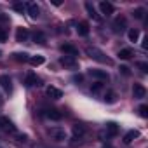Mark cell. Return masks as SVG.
Returning <instances> with one entry per match:
<instances>
[{"mask_svg":"<svg viewBox=\"0 0 148 148\" xmlns=\"http://www.w3.org/2000/svg\"><path fill=\"white\" fill-rule=\"evenodd\" d=\"M86 52H87L92 59H96V61H99V63H112V61H110V59H108L101 51H99V49H96V47H87V49H86Z\"/></svg>","mask_w":148,"mask_h":148,"instance_id":"1","label":"cell"},{"mask_svg":"<svg viewBox=\"0 0 148 148\" xmlns=\"http://www.w3.org/2000/svg\"><path fill=\"white\" fill-rule=\"evenodd\" d=\"M0 87H2L7 94L12 92V82H11V77L9 75H0Z\"/></svg>","mask_w":148,"mask_h":148,"instance_id":"2","label":"cell"},{"mask_svg":"<svg viewBox=\"0 0 148 148\" xmlns=\"http://www.w3.org/2000/svg\"><path fill=\"white\" fill-rule=\"evenodd\" d=\"M49 134H51L56 141H63V139H66V132H64V129H61V127H52V129L49 131Z\"/></svg>","mask_w":148,"mask_h":148,"instance_id":"3","label":"cell"},{"mask_svg":"<svg viewBox=\"0 0 148 148\" xmlns=\"http://www.w3.org/2000/svg\"><path fill=\"white\" fill-rule=\"evenodd\" d=\"M59 63L66 68H77V59L75 58H71V56H63L59 59Z\"/></svg>","mask_w":148,"mask_h":148,"instance_id":"4","label":"cell"},{"mask_svg":"<svg viewBox=\"0 0 148 148\" xmlns=\"http://www.w3.org/2000/svg\"><path fill=\"white\" fill-rule=\"evenodd\" d=\"M61 51H63L64 54L71 56V58H75V56L79 54V49H77V47H73V45H70V44H63V45H61Z\"/></svg>","mask_w":148,"mask_h":148,"instance_id":"5","label":"cell"},{"mask_svg":"<svg viewBox=\"0 0 148 148\" xmlns=\"http://www.w3.org/2000/svg\"><path fill=\"white\" fill-rule=\"evenodd\" d=\"M26 9H28V14H30L33 19H37V18L40 16V7H38L37 4H26Z\"/></svg>","mask_w":148,"mask_h":148,"instance_id":"6","label":"cell"},{"mask_svg":"<svg viewBox=\"0 0 148 148\" xmlns=\"http://www.w3.org/2000/svg\"><path fill=\"white\" fill-rule=\"evenodd\" d=\"M132 94H134V98H138V99H141V98H145L146 96V89L141 86V84H134V89H132Z\"/></svg>","mask_w":148,"mask_h":148,"instance_id":"7","label":"cell"},{"mask_svg":"<svg viewBox=\"0 0 148 148\" xmlns=\"http://www.w3.org/2000/svg\"><path fill=\"white\" fill-rule=\"evenodd\" d=\"M89 75L94 79H99V80H108V73L103 70H89Z\"/></svg>","mask_w":148,"mask_h":148,"instance_id":"8","label":"cell"},{"mask_svg":"<svg viewBox=\"0 0 148 148\" xmlns=\"http://www.w3.org/2000/svg\"><path fill=\"white\" fill-rule=\"evenodd\" d=\"M99 9H101V12H103V14H106V16L113 14V11H115V9H113V5H112L110 2H101V4H99Z\"/></svg>","mask_w":148,"mask_h":148,"instance_id":"9","label":"cell"},{"mask_svg":"<svg viewBox=\"0 0 148 148\" xmlns=\"http://www.w3.org/2000/svg\"><path fill=\"white\" fill-rule=\"evenodd\" d=\"M86 9H87V12H89V16L94 19V21H99L101 18H99V14L96 12V9H94V5L91 4V2H86Z\"/></svg>","mask_w":148,"mask_h":148,"instance_id":"10","label":"cell"},{"mask_svg":"<svg viewBox=\"0 0 148 148\" xmlns=\"http://www.w3.org/2000/svg\"><path fill=\"white\" fill-rule=\"evenodd\" d=\"M47 96L52 98V99H59V98L63 96V92H61L58 87H52V86H51V87H47Z\"/></svg>","mask_w":148,"mask_h":148,"instance_id":"11","label":"cell"},{"mask_svg":"<svg viewBox=\"0 0 148 148\" xmlns=\"http://www.w3.org/2000/svg\"><path fill=\"white\" fill-rule=\"evenodd\" d=\"M38 77L35 75V73H28L26 75V80H25V84L28 86V87H32V86H38Z\"/></svg>","mask_w":148,"mask_h":148,"instance_id":"12","label":"cell"},{"mask_svg":"<svg viewBox=\"0 0 148 148\" xmlns=\"http://www.w3.org/2000/svg\"><path fill=\"white\" fill-rule=\"evenodd\" d=\"M16 40L18 42H26L28 40V32L25 30V28H18V32H16Z\"/></svg>","mask_w":148,"mask_h":148,"instance_id":"13","label":"cell"},{"mask_svg":"<svg viewBox=\"0 0 148 148\" xmlns=\"http://www.w3.org/2000/svg\"><path fill=\"white\" fill-rule=\"evenodd\" d=\"M0 127L5 129V131H11V132H14V131H16V129H14V125H12V122H11V120H7V119H0Z\"/></svg>","mask_w":148,"mask_h":148,"instance_id":"14","label":"cell"},{"mask_svg":"<svg viewBox=\"0 0 148 148\" xmlns=\"http://www.w3.org/2000/svg\"><path fill=\"white\" fill-rule=\"evenodd\" d=\"M28 61H30V64H32V66H40V64H44L45 58H44V56H32Z\"/></svg>","mask_w":148,"mask_h":148,"instance_id":"15","label":"cell"},{"mask_svg":"<svg viewBox=\"0 0 148 148\" xmlns=\"http://www.w3.org/2000/svg\"><path fill=\"white\" fill-rule=\"evenodd\" d=\"M45 117L51 119V120H59V119H61V113H59L58 110H47V112H45Z\"/></svg>","mask_w":148,"mask_h":148,"instance_id":"16","label":"cell"},{"mask_svg":"<svg viewBox=\"0 0 148 148\" xmlns=\"http://www.w3.org/2000/svg\"><path fill=\"white\" fill-rule=\"evenodd\" d=\"M106 131H108L110 136H117V132H119V125H117L115 122H110V124H106Z\"/></svg>","mask_w":148,"mask_h":148,"instance_id":"17","label":"cell"},{"mask_svg":"<svg viewBox=\"0 0 148 148\" xmlns=\"http://www.w3.org/2000/svg\"><path fill=\"white\" fill-rule=\"evenodd\" d=\"M138 136H139V132H138V131H129V132L124 136V143H131V141H132V139H136Z\"/></svg>","mask_w":148,"mask_h":148,"instance_id":"18","label":"cell"},{"mask_svg":"<svg viewBox=\"0 0 148 148\" xmlns=\"http://www.w3.org/2000/svg\"><path fill=\"white\" fill-rule=\"evenodd\" d=\"M131 56H132V51L131 49H120L119 51V58L120 59H129Z\"/></svg>","mask_w":148,"mask_h":148,"instance_id":"19","label":"cell"},{"mask_svg":"<svg viewBox=\"0 0 148 148\" xmlns=\"http://www.w3.org/2000/svg\"><path fill=\"white\" fill-rule=\"evenodd\" d=\"M73 134H75V138H82L86 134V129L82 125H73Z\"/></svg>","mask_w":148,"mask_h":148,"instance_id":"20","label":"cell"},{"mask_svg":"<svg viewBox=\"0 0 148 148\" xmlns=\"http://www.w3.org/2000/svg\"><path fill=\"white\" fill-rule=\"evenodd\" d=\"M77 32H79V35L86 37V35L89 33V28H87V25H86V23H80V25H79V28H77Z\"/></svg>","mask_w":148,"mask_h":148,"instance_id":"21","label":"cell"},{"mask_svg":"<svg viewBox=\"0 0 148 148\" xmlns=\"http://www.w3.org/2000/svg\"><path fill=\"white\" fill-rule=\"evenodd\" d=\"M33 40H35L37 44H45V35H44L42 32H37V33L33 35Z\"/></svg>","mask_w":148,"mask_h":148,"instance_id":"22","label":"cell"},{"mask_svg":"<svg viewBox=\"0 0 148 148\" xmlns=\"http://www.w3.org/2000/svg\"><path fill=\"white\" fill-rule=\"evenodd\" d=\"M127 37H129V40H131V42H136V40L139 38V32H138V30H129Z\"/></svg>","mask_w":148,"mask_h":148,"instance_id":"23","label":"cell"},{"mask_svg":"<svg viewBox=\"0 0 148 148\" xmlns=\"http://www.w3.org/2000/svg\"><path fill=\"white\" fill-rule=\"evenodd\" d=\"M14 56H16V59H18V61H23V63H25V61H28V59H30V58H28V56H30V54H28V52H16V54H14Z\"/></svg>","mask_w":148,"mask_h":148,"instance_id":"24","label":"cell"},{"mask_svg":"<svg viewBox=\"0 0 148 148\" xmlns=\"http://www.w3.org/2000/svg\"><path fill=\"white\" fill-rule=\"evenodd\" d=\"M115 98H117V96H115V92H113V91H108V92L105 94V101H108V103H113V101H115Z\"/></svg>","mask_w":148,"mask_h":148,"instance_id":"25","label":"cell"},{"mask_svg":"<svg viewBox=\"0 0 148 148\" xmlns=\"http://www.w3.org/2000/svg\"><path fill=\"white\" fill-rule=\"evenodd\" d=\"M139 115H141L143 119L148 117V106H146V105H141V106H139Z\"/></svg>","mask_w":148,"mask_h":148,"instance_id":"26","label":"cell"},{"mask_svg":"<svg viewBox=\"0 0 148 148\" xmlns=\"http://www.w3.org/2000/svg\"><path fill=\"white\" fill-rule=\"evenodd\" d=\"M119 26H125V19L124 18H117V21H115V32H119Z\"/></svg>","mask_w":148,"mask_h":148,"instance_id":"27","label":"cell"},{"mask_svg":"<svg viewBox=\"0 0 148 148\" xmlns=\"http://www.w3.org/2000/svg\"><path fill=\"white\" fill-rule=\"evenodd\" d=\"M0 40H7V32H5V28H2V26H0Z\"/></svg>","mask_w":148,"mask_h":148,"instance_id":"28","label":"cell"},{"mask_svg":"<svg viewBox=\"0 0 148 148\" xmlns=\"http://www.w3.org/2000/svg\"><path fill=\"white\" fill-rule=\"evenodd\" d=\"M143 14H145V11H143V9H136V11H134V18H138V19H141V18H143Z\"/></svg>","mask_w":148,"mask_h":148,"instance_id":"29","label":"cell"},{"mask_svg":"<svg viewBox=\"0 0 148 148\" xmlns=\"http://www.w3.org/2000/svg\"><path fill=\"white\" fill-rule=\"evenodd\" d=\"M120 71L125 73V75H129V68H127V66H120Z\"/></svg>","mask_w":148,"mask_h":148,"instance_id":"30","label":"cell"},{"mask_svg":"<svg viewBox=\"0 0 148 148\" xmlns=\"http://www.w3.org/2000/svg\"><path fill=\"white\" fill-rule=\"evenodd\" d=\"M139 68H141V71H146V68H148V66H146L145 63H139Z\"/></svg>","mask_w":148,"mask_h":148,"instance_id":"31","label":"cell"},{"mask_svg":"<svg viewBox=\"0 0 148 148\" xmlns=\"http://www.w3.org/2000/svg\"><path fill=\"white\" fill-rule=\"evenodd\" d=\"M99 89H101V84H96V86H94V87H92V91H94V92H98V91H99Z\"/></svg>","mask_w":148,"mask_h":148,"instance_id":"32","label":"cell"},{"mask_svg":"<svg viewBox=\"0 0 148 148\" xmlns=\"http://www.w3.org/2000/svg\"><path fill=\"white\" fill-rule=\"evenodd\" d=\"M0 105H2V99H0Z\"/></svg>","mask_w":148,"mask_h":148,"instance_id":"33","label":"cell"},{"mask_svg":"<svg viewBox=\"0 0 148 148\" xmlns=\"http://www.w3.org/2000/svg\"><path fill=\"white\" fill-rule=\"evenodd\" d=\"M0 54H2V52H0Z\"/></svg>","mask_w":148,"mask_h":148,"instance_id":"34","label":"cell"}]
</instances>
